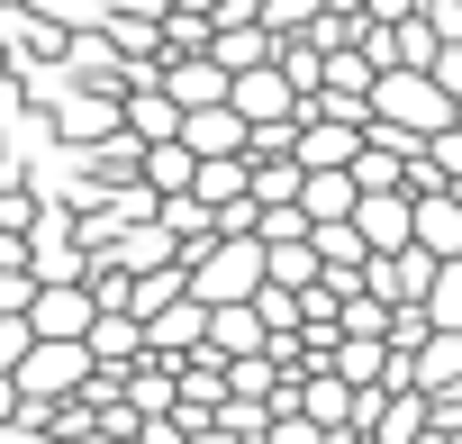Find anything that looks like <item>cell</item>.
Here are the masks:
<instances>
[{"mask_svg": "<svg viewBox=\"0 0 462 444\" xmlns=\"http://www.w3.org/2000/svg\"><path fill=\"white\" fill-rule=\"evenodd\" d=\"M372 127L399 136L408 154H426V136L453 127V91H444L426 64H381V73H372Z\"/></svg>", "mask_w": 462, "mask_h": 444, "instance_id": "1", "label": "cell"}, {"mask_svg": "<svg viewBox=\"0 0 462 444\" xmlns=\"http://www.w3.org/2000/svg\"><path fill=\"white\" fill-rule=\"evenodd\" d=\"M190 291L217 309V300H254L263 291V236H208L190 254Z\"/></svg>", "mask_w": 462, "mask_h": 444, "instance_id": "2", "label": "cell"}, {"mask_svg": "<svg viewBox=\"0 0 462 444\" xmlns=\"http://www.w3.org/2000/svg\"><path fill=\"white\" fill-rule=\"evenodd\" d=\"M91 381V345L82 336H37L28 354H19V390H46V399H73Z\"/></svg>", "mask_w": 462, "mask_h": 444, "instance_id": "3", "label": "cell"}, {"mask_svg": "<svg viewBox=\"0 0 462 444\" xmlns=\"http://www.w3.org/2000/svg\"><path fill=\"white\" fill-rule=\"evenodd\" d=\"M199 345H208V300H199V291H181V300H163V309L145 318V354H154V363H190Z\"/></svg>", "mask_w": 462, "mask_h": 444, "instance_id": "4", "label": "cell"}, {"mask_svg": "<svg viewBox=\"0 0 462 444\" xmlns=\"http://www.w3.org/2000/svg\"><path fill=\"white\" fill-rule=\"evenodd\" d=\"M226 100L245 109V127H263V118H300V82L282 73V55H273V64H245V73H226Z\"/></svg>", "mask_w": 462, "mask_h": 444, "instance_id": "5", "label": "cell"}, {"mask_svg": "<svg viewBox=\"0 0 462 444\" xmlns=\"http://www.w3.org/2000/svg\"><path fill=\"white\" fill-rule=\"evenodd\" d=\"M354 227H363L372 254L408 245V236H417V190H363V199H354Z\"/></svg>", "mask_w": 462, "mask_h": 444, "instance_id": "6", "label": "cell"}, {"mask_svg": "<svg viewBox=\"0 0 462 444\" xmlns=\"http://www.w3.org/2000/svg\"><path fill=\"white\" fill-rule=\"evenodd\" d=\"M91 282H37V300H28V327L37 336H82L91 327Z\"/></svg>", "mask_w": 462, "mask_h": 444, "instance_id": "7", "label": "cell"}, {"mask_svg": "<svg viewBox=\"0 0 462 444\" xmlns=\"http://www.w3.org/2000/svg\"><path fill=\"white\" fill-rule=\"evenodd\" d=\"M300 408H309V426H318V435H354V381H345L336 363H309Z\"/></svg>", "mask_w": 462, "mask_h": 444, "instance_id": "8", "label": "cell"}, {"mask_svg": "<svg viewBox=\"0 0 462 444\" xmlns=\"http://www.w3.org/2000/svg\"><path fill=\"white\" fill-rule=\"evenodd\" d=\"M181 145H190V154H245V109H236V100L181 109Z\"/></svg>", "mask_w": 462, "mask_h": 444, "instance_id": "9", "label": "cell"}, {"mask_svg": "<svg viewBox=\"0 0 462 444\" xmlns=\"http://www.w3.org/2000/svg\"><path fill=\"white\" fill-rule=\"evenodd\" d=\"M263 345H273V327H263L254 300H217L208 309V354H263Z\"/></svg>", "mask_w": 462, "mask_h": 444, "instance_id": "10", "label": "cell"}, {"mask_svg": "<svg viewBox=\"0 0 462 444\" xmlns=\"http://www.w3.org/2000/svg\"><path fill=\"white\" fill-rule=\"evenodd\" d=\"M354 199H363L354 163H318V172L300 181V208H309V217H354Z\"/></svg>", "mask_w": 462, "mask_h": 444, "instance_id": "11", "label": "cell"}, {"mask_svg": "<svg viewBox=\"0 0 462 444\" xmlns=\"http://www.w3.org/2000/svg\"><path fill=\"white\" fill-rule=\"evenodd\" d=\"M190 190H199L208 208H226V199H245V190H254V154H199Z\"/></svg>", "mask_w": 462, "mask_h": 444, "instance_id": "12", "label": "cell"}, {"mask_svg": "<svg viewBox=\"0 0 462 444\" xmlns=\"http://www.w3.org/2000/svg\"><path fill=\"white\" fill-rule=\"evenodd\" d=\"M309 245H318L327 273H363V264H372V245H363L354 217H309Z\"/></svg>", "mask_w": 462, "mask_h": 444, "instance_id": "13", "label": "cell"}, {"mask_svg": "<svg viewBox=\"0 0 462 444\" xmlns=\"http://www.w3.org/2000/svg\"><path fill=\"white\" fill-rule=\"evenodd\" d=\"M417 390H462V327H426V345H417Z\"/></svg>", "mask_w": 462, "mask_h": 444, "instance_id": "14", "label": "cell"}, {"mask_svg": "<svg viewBox=\"0 0 462 444\" xmlns=\"http://www.w3.org/2000/svg\"><path fill=\"white\" fill-rule=\"evenodd\" d=\"M118 118H127V136H145V145H154V136H181V100H172L163 82H145V91H136Z\"/></svg>", "mask_w": 462, "mask_h": 444, "instance_id": "15", "label": "cell"}, {"mask_svg": "<svg viewBox=\"0 0 462 444\" xmlns=\"http://www.w3.org/2000/svg\"><path fill=\"white\" fill-rule=\"evenodd\" d=\"M190 172H199V154H190L181 136H154V145H145V181H154V190H190Z\"/></svg>", "mask_w": 462, "mask_h": 444, "instance_id": "16", "label": "cell"}, {"mask_svg": "<svg viewBox=\"0 0 462 444\" xmlns=\"http://www.w3.org/2000/svg\"><path fill=\"white\" fill-rule=\"evenodd\" d=\"M372 435H390V444H408V435H426V390L417 381H399V399L381 390V426Z\"/></svg>", "mask_w": 462, "mask_h": 444, "instance_id": "17", "label": "cell"}, {"mask_svg": "<svg viewBox=\"0 0 462 444\" xmlns=\"http://www.w3.org/2000/svg\"><path fill=\"white\" fill-rule=\"evenodd\" d=\"M426 318H435V327H462V254L435 264V282H426Z\"/></svg>", "mask_w": 462, "mask_h": 444, "instance_id": "18", "label": "cell"}, {"mask_svg": "<svg viewBox=\"0 0 462 444\" xmlns=\"http://www.w3.org/2000/svg\"><path fill=\"white\" fill-rule=\"evenodd\" d=\"M37 345V327L19 318V309H0V372H19V354Z\"/></svg>", "mask_w": 462, "mask_h": 444, "instance_id": "19", "label": "cell"}, {"mask_svg": "<svg viewBox=\"0 0 462 444\" xmlns=\"http://www.w3.org/2000/svg\"><path fill=\"white\" fill-rule=\"evenodd\" d=\"M19 408V372H0V417H10Z\"/></svg>", "mask_w": 462, "mask_h": 444, "instance_id": "20", "label": "cell"}]
</instances>
